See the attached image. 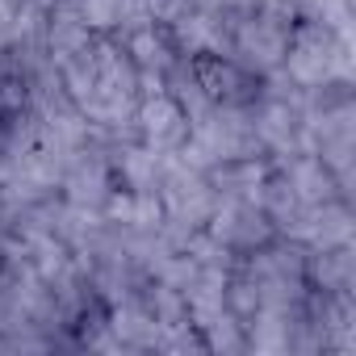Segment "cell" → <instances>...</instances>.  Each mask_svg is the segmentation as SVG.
<instances>
[{
  "label": "cell",
  "mask_w": 356,
  "mask_h": 356,
  "mask_svg": "<svg viewBox=\"0 0 356 356\" xmlns=\"http://www.w3.org/2000/svg\"><path fill=\"white\" fill-rule=\"evenodd\" d=\"M193 76H197V84L206 88V97L218 101V105H248V101L260 92V88H256V76L243 72L239 63L222 59V55H197Z\"/></svg>",
  "instance_id": "obj_1"
}]
</instances>
